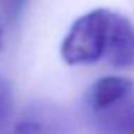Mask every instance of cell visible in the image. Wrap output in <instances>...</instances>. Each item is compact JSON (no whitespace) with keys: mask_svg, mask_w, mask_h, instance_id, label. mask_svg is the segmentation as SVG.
<instances>
[{"mask_svg":"<svg viewBox=\"0 0 134 134\" xmlns=\"http://www.w3.org/2000/svg\"><path fill=\"white\" fill-rule=\"evenodd\" d=\"M97 134H134V95L105 110L88 114Z\"/></svg>","mask_w":134,"mask_h":134,"instance_id":"3957f363","label":"cell"},{"mask_svg":"<svg viewBox=\"0 0 134 134\" xmlns=\"http://www.w3.org/2000/svg\"><path fill=\"white\" fill-rule=\"evenodd\" d=\"M12 88L10 84L3 78L0 76V130L4 125L7 117L10 114L12 110Z\"/></svg>","mask_w":134,"mask_h":134,"instance_id":"8992f818","label":"cell"},{"mask_svg":"<svg viewBox=\"0 0 134 134\" xmlns=\"http://www.w3.org/2000/svg\"><path fill=\"white\" fill-rule=\"evenodd\" d=\"M2 45H3V30H2V26H0V49H2Z\"/></svg>","mask_w":134,"mask_h":134,"instance_id":"ba28073f","label":"cell"},{"mask_svg":"<svg viewBox=\"0 0 134 134\" xmlns=\"http://www.w3.org/2000/svg\"><path fill=\"white\" fill-rule=\"evenodd\" d=\"M134 95V82L127 76L107 75L97 79L85 95L87 114L105 110Z\"/></svg>","mask_w":134,"mask_h":134,"instance_id":"7a4b0ae2","label":"cell"},{"mask_svg":"<svg viewBox=\"0 0 134 134\" xmlns=\"http://www.w3.org/2000/svg\"><path fill=\"white\" fill-rule=\"evenodd\" d=\"M27 0H7V4L10 7V12L13 13H18L20 12V9L23 7V4L26 3Z\"/></svg>","mask_w":134,"mask_h":134,"instance_id":"52a82bcc","label":"cell"},{"mask_svg":"<svg viewBox=\"0 0 134 134\" xmlns=\"http://www.w3.org/2000/svg\"><path fill=\"white\" fill-rule=\"evenodd\" d=\"M58 122L59 117L51 113H39V110H36L19 121L16 134H58L61 133Z\"/></svg>","mask_w":134,"mask_h":134,"instance_id":"5b68a950","label":"cell"},{"mask_svg":"<svg viewBox=\"0 0 134 134\" xmlns=\"http://www.w3.org/2000/svg\"><path fill=\"white\" fill-rule=\"evenodd\" d=\"M105 61L117 68L134 65V26L121 13H114Z\"/></svg>","mask_w":134,"mask_h":134,"instance_id":"277c9868","label":"cell"},{"mask_svg":"<svg viewBox=\"0 0 134 134\" xmlns=\"http://www.w3.org/2000/svg\"><path fill=\"white\" fill-rule=\"evenodd\" d=\"M114 10L94 9L79 16L61 43V56L71 66L92 65L105 58Z\"/></svg>","mask_w":134,"mask_h":134,"instance_id":"6da1fadb","label":"cell"}]
</instances>
